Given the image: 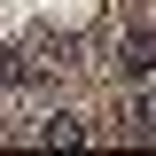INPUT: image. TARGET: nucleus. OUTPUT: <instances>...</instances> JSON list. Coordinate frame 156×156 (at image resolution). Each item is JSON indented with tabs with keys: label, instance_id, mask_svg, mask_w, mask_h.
Segmentation results:
<instances>
[{
	"label": "nucleus",
	"instance_id": "2",
	"mask_svg": "<svg viewBox=\"0 0 156 156\" xmlns=\"http://www.w3.org/2000/svg\"><path fill=\"white\" fill-rule=\"evenodd\" d=\"M117 70H125V78H148L156 70V31H133V39H125V62H117Z\"/></svg>",
	"mask_w": 156,
	"mask_h": 156
},
{
	"label": "nucleus",
	"instance_id": "4",
	"mask_svg": "<svg viewBox=\"0 0 156 156\" xmlns=\"http://www.w3.org/2000/svg\"><path fill=\"white\" fill-rule=\"evenodd\" d=\"M125 117H133V133H156V101H133Z\"/></svg>",
	"mask_w": 156,
	"mask_h": 156
},
{
	"label": "nucleus",
	"instance_id": "3",
	"mask_svg": "<svg viewBox=\"0 0 156 156\" xmlns=\"http://www.w3.org/2000/svg\"><path fill=\"white\" fill-rule=\"evenodd\" d=\"M0 86H31V62L23 55H0Z\"/></svg>",
	"mask_w": 156,
	"mask_h": 156
},
{
	"label": "nucleus",
	"instance_id": "1",
	"mask_svg": "<svg viewBox=\"0 0 156 156\" xmlns=\"http://www.w3.org/2000/svg\"><path fill=\"white\" fill-rule=\"evenodd\" d=\"M39 140H47V148H86V140H94V125H86V117H70V109H55L47 125H39Z\"/></svg>",
	"mask_w": 156,
	"mask_h": 156
}]
</instances>
